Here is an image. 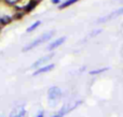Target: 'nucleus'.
Segmentation results:
<instances>
[{
    "label": "nucleus",
    "instance_id": "nucleus-6",
    "mask_svg": "<svg viewBox=\"0 0 123 117\" xmlns=\"http://www.w3.org/2000/svg\"><path fill=\"white\" fill-rule=\"evenodd\" d=\"M54 68H55V64H45V66L40 67V68H38V69H37V70L35 71L34 73H32V75H34V76H37V75H40V74H42V73L50 72V71H51V70H53Z\"/></svg>",
    "mask_w": 123,
    "mask_h": 117
},
{
    "label": "nucleus",
    "instance_id": "nucleus-9",
    "mask_svg": "<svg viewBox=\"0 0 123 117\" xmlns=\"http://www.w3.org/2000/svg\"><path fill=\"white\" fill-rule=\"evenodd\" d=\"M79 1H80V0H66V1L62 2L58 6H60V9H66V8H68V6L72 5V4H74L76 2H79Z\"/></svg>",
    "mask_w": 123,
    "mask_h": 117
},
{
    "label": "nucleus",
    "instance_id": "nucleus-1",
    "mask_svg": "<svg viewBox=\"0 0 123 117\" xmlns=\"http://www.w3.org/2000/svg\"><path fill=\"white\" fill-rule=\"evenodd\" d=\"M54 34H55V30H51V31H48V32H44L43 34H41V36H39L37 39H35L32 42H30L29 44H27L25 47L23 48V52H28V51H31L32 48H35V47L39 46L40 44H43V43L48 42L49 40H51L52 38L54 37Z\"/></svg>",
    "mask_w": 123,
    "mask_h": 117
},
{
    "label": "nucleus",
    "instance_id": "nucleus-13",
    "mask_svg": "<svg viewBox=\"0 0 123 117\" xmlns=\"http://www.w3.org/2000/svg\"><path fill=\"white\" fill-rule=\"evenodd\" d=\"M36 117H44V113H43L42 111H40V112H39V114Z\"/></svg>",
    "mask_w": 123,
    "mask_h": 117
},
{
    "label": "nucleus",
    "instance_id": "nucleus-7",
    "mask_svg": "<svg viewBox=\"0 0 123 117\" xmlns=\"http://www.w3.org/2000/svg\"><path fill=\"white\" fill-rule=\"evenodd\" d=\"M66 41V37H62V38H58V39H56V40H54L53 42H51L49 45H48V47H47V49L48 51H54L55 48H57V47H60L62 44H63L64 42Z\"/></svg>",
    "mask_w": 123,
    "mask_h": 117
},
{
    "label": "nucleus",
    "instance_id": "nucleus-11",
    "mask_svg": "<svg viewBox=\"0 0 123 117\" xmlns=\"http://www.w3.org/2000/svg\"><path fill=\"white\" fill-rule=\"evenodd\" d=\"M109 68H102V69H98V70H93L90 72L91 75H96V74H99V73H103L104 71H107Z\"/></svg>",
    "mask_w": 123,
    "mask_h": 117
},
{
    "label": "nucleus",
    "instance_id": "nucleus-5",
    "mask_svg": "<svg viewBox=\"0 0 123 117\" xmlns=\"http://www.w3.org/2000/svg\"><path fill=\"white\" fill-rule=\"evenodd\" d=\"M122 14H123V8L118 9V10H116V11H113V12H111L110 14L106 15L105 17H102V18H99L98 23H104V21H110V19L117 18V17H119L120 15H122Z\"/></svg>",
    "mask_w": 123,
    "mask_h": 117
},
{
    "label": "nucleus",
    "instance_id": "nucleus-4",
    "mask_svg": "<svg viewBox=\"0 0 123 117\" xmlns=\"http://www.w3.org/2000/svg\"><path fill=\"white\" fill-rule=\"evenodd\" d=\"M80 103H81V101H79V102H76L74 105H72V106H70V105H68V104L63 105L60 111H58L56 114H54L53 116H51V117H65L66 114L69 113V112H71L74 109H76V107L78 106V104H80Z\"/></svg>",
    "mask_w": 123,
    "mask_h": 117
},
{
    "label": "nucleus",
    "instance_id": "nucleus-3",
    "mask_svg": "<svg viewBox=\"0 0 123 117\" xmlns=\"http://www.w3.org/2000/svg\"><path fill=\"white\" fill-rule=\"evenodd\" d=\"M54 56H55L54 52H52V53L47 54V55L42 56V57L39 58L38 60H36V61H35L34 64H31V68H32V69H35V68H40V67L45 66V64H47V62H49L50 60H51L52 58L54 57Z\"/></svg>",
    "mask_w": 123,
    "mask_h": 117
},
{
    "label": "nucleus",
    "instance_id": "nucleus-2",
    "mask_svg": "<svg viewBox=\"0 0 123 117\" xmlns=\"http://www.w3.org/2000/svg\"><path fill=\"white\" fill-rule=\"evenodd\" d=\"M62 97V90L60 87L57 86H52V87L49 88L48 90V99L49 101H53V102H56L61 99Z\"/></svg>",
    "mask_w": 123,
    "mask_h": 117
},
{
    "label": "nucleus",
    "instance_id": "nucleus-10",
    "mask_svg": "<svg viewBox=\"0 0 123 117\" xmlns=\"http://www.w3.org/2000/svg\"><path fill=\"white\" fill-rule=\"evenodd\" d=\"M40 24H41V21H35L34 24H31V25H30L29 27H28L27 29H26V31H27V32H32L34 30H36L37 28H38L39 26H40Z\"/></svg>",
    "mask_w": 123,
    "mask_h": 117
},
{
    "label": "nucleus",
    "instance_id": "nucleus-12",
    "mask_svg": "<svg viewBox=\"0 0 123 117\" xmlns=\"http://www.w3.org/2000/svg\"><path fill=\"white\" fill-rule=\"evenodd\" d=\"M51 2L53 4H58V5L61 4V0H51Z\"/></svg>",
    "mask_w": 123,
    "mask_h": 117
},
{
    "label": "nucleus",
    "instance_id": "nucleus-8",
    "mask_svg": "<svg viewBox=\"0 0 123 117\" xmlns=\"http://www.w3.org/2000/svg\"><path fill=\"white\" fill-rule=\"evenodd\" d=\"M26 109L24 105H21V106L16 107L12 111V113L10 114V117H25L26 115Z\"/></svg>",
    "mask_w": 123,
    "mask_h": 117
}]
</instances>
